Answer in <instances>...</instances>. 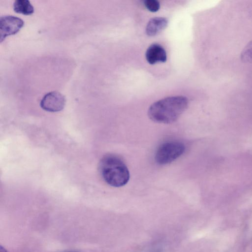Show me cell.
<instances>
[{
    "label": "cell",
    "mask_w": 252,
    "mask_h": 252,
    "mask_svg": "<svg viewBox=\"0 0 252 252\" xmlns=\"http://www.w3.org/2000/svg\"><path fill=\"white\" fill-rule=\"evenodd\" d=\"M188 98L178 95L159 100L149 107L148 114L152 121L161 124H171L176 121L187 109Z\"/></svg>",
    "instance_id": "obj_1"
},
{
    "label": "cell",
    "mask_w": 252,
    "mask_h": 252,
    "mask_svg": "<svg viewBox=\"0 0 252 252\" xmlns=\"http://www.w3.org/2000/svg\"><path fill=\"white\" fill-rule=\"evenodd\" d=\"M144 3L146 8L152 12H157L160 7L159 2L157 0H146Z\"/></svg>",
    "instance_id": "obj_10"
},
{
    "label": "cell",
    "mask_w": 252,
    "mask_h": 252,
    "mask_svg": "<svg viewBox=\"0 0 252 252\" xmlns=\"http://www.w3.org/2000/svg\"><path fill=\"white\" fill-rule=\"evenodd\" d=\"M185 146L179 141H168L159 146L155 154V160L159 165L170 163L185 152Z\"/></svg>",
    "instance_id": "obj_3"
},
{
    "label": "cell",
    "mask_w": 252,
    "mask_h": 252,
    "mask_svg": "<svg viewBox=\"0 0 252 252\" xmlns=\"http://www.w3.org/2000/svg\"><path fill=\"white\" fill-rule=\"evenodd\" d=\"M168 20L162 17L152 18L146 27V33L149 36H155L163 31L167 26Z\"/></svg>",
    "instance_id": "obj_7"
},
{
    "label": "cell",
    "mask_w": 252,
    "mask_h": 252,
    "mask_svg": "<svg viewBox=\"0 0 252 252\" xmlns=\"http://www.w3.org/2000/svg\"><path fill=\"white\" fill-rule=\"evenodd\" d=\"M65 104L64 96L59 92L53 91L46 94L42 98L40 105L44 110L51 112L62 110Z\"/></svg>",
    "instance_id": "obj_5"
},
{
    "label": "cell",
    "mask_w": 252,
    "mask_h": 252,
    "mask_svg": "<svg viewBox=\"0 0 252 252\" xmlns=\"http://www.w3.org/2000/svg\"><path fill=\"white\" fill-rule=\"evenodd\" d=\"M24 22L19 17L5 15L0 18V41L9 35L15 34L23 27Z\"/></svg>",
    "instance_id": "obj_4"
},
{
    "label": "cell",
    "mask_w": 252,
    "mask_h": 252,
    "mask_svg": "<svg viewBox=\"0 0 252 252\" xmlns=\"http://www.w3.org/2000/svg\"><path fill=\"white\" fill-rule=\"evenodd\" d=\"M241 59L243 62L252 63V40L243 49Z\"/></svg>",
    "instance_id": "obj_9"
},
{
    "label": "cell",
    "mask_w": 252,
    "mask_h": 252,
    "mask_svg": "<svg viewBox=\"0 0 252 252\" xmlns=\"http://www.w3.org/2000/svg\"><path fill=\"white\" fill-rule=\"evenodd\" d=\"M99 172L105 182L114 187H122L128 182L129 173L124 161L114 154L102 157L99 163Z\"/></svg>",
    "instance_id": "obj_2"
},
{
    "label": "cell",
    "mask_w": 252,
    "mask_h": 252,
    "mask_svg": "<svg viewBox=\"0 0 252 252\" xmlns=\"http://www.w3.org/2000/svg\"></svg>",
    "instance_id": "obj_12"
},
{
    "label": "cell",
    "mask_w": 252,
    "mask_h": 252,
    "mask_svg": "<svg viewBox=\"0 0 252 252\" xmlns=\"http://www.w3.org/2000/svg\"><path fill=\"white\" fill-rule=\"evenodd\" d=\"M13 9L16 13L26 15H31L34 12V8L28 0H16L13 3Z\"/></svg>",
    "instance_id": "obj_8"
},
{
    "label": "cell",
    "mask_w": 252,
    "mask_h": 252,
    "mask_svg": "<svg viewBox=\"0 0 252 252\" xmlns=\"http://www.w3.org/2000/svg\"><path fill=\"white\" fill-rule=\"evenodd\" d=\"M0 252H7V251L4 248H3L1 246H0Z\"/></svg>",
    "instance_id": "obj_11"
},
{
    "label": "cell",
    "mask_w": 252,
    "mask_h": 252,
    "mask_svg": "<svg viewBox=\"0 0 252 252\" xmlns=\"http://www.w3.org/2000/svg\"><path fill=\"white\" fill-rule=\"evenodd\" d=\"M145 57L148 63L154 64L164 63L167 60L166 52L163 47L158 43L151 44L147 49Z\"/></svg>",
    "instance_id": "obj_6"
}]
</instances>
